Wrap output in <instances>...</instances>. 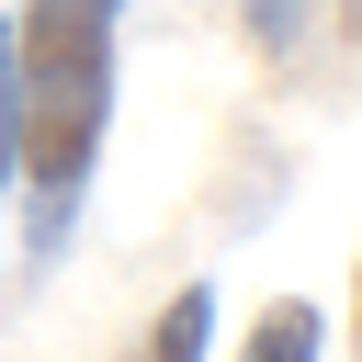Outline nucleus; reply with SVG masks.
Returning a JSON list of instances; mask_svg holds the SVG:
<instances>
[{"label": "nucleus", "instance_id": "obj_1", "mask_svg": "<svg viewBox=\"0 0 362 362\" xmlns=\"http://www.w3.org/2000/svg\"><path fill=\"white\" fill-rule=\"evenodd\" d=\"M113 34H124V0H23L11 11V102H23V249L57 260L79 204H90V170H102V136H113Z\"/></svg>", "mask_w": 362, "mask_h": 362}, {"label": "nucleus", "instance_id": "obj_2", "mask_svg": "<svg viewBox=\"0 0 362 362\" xmlns=\"http://www.w3.org/2000/svg\"><path fill=\"white\" fill-rule=\"evenodd\" d=\"M238 362H328V317H317L305 294H283V305H260V317H249Z\"/></svg>", "mask_w": 362, "mask_h": 362}, {"label": "nucleus", "instance_id": "obj_3", "mask_svg": "<svg viewBox=\"0 0 362 362\" xmlns=\"http://www.w3.org/2000/svg\"><path fill=\"white\" fill-rule=\"evenodd\" d=\"M204 339H215V283H181L158 305V328L136 339V362H204Z\"/></svg>", "mask_w": 362, "mask_h": 362}, {"label": "nucleus", "instance_id": "obj_4", "mask_svg": "<svg viewBox=\"0 0 362 362\" xmlns=\"http://www.w3.org/2000/svg\"><path fill=\"white\" fill-rule=\"evenodd\" d=\"M11 158H23V102H11V23H0V192H11Z\"/></svg>", "mask_w": 362, "mask_h": 362}, {"label": "nucleus", "instance_id": "obj_5", "mask_svg": "<svg viewBox=\"0 0 362 362\" xmlns=\"http://www.w3.org/2000/svg\"><path fill=\"white\" fill-rule=\"evenodd\" d=\"M249 23H260V45H272V57L294 45V0H249Z\"/></svg>", "mask_w": 362, "mask_h": 362}, {"label": "nucleus", "instance_id": "obj_6", "mask_svg": "<svg viewBox=\"0 0 362 362\" xmlns=\"http://www.w3.org/2000/svg\"><path fill=\"white\" fill-rule=\"evenodd\" d=\"M339 11H351V34H362V0H339Z\"/></svg>", "mask_w": 362, "mask_h": 362}, {"label": "nucleus", "instance_id": "obj_7", "mask_svg": "<svg viewBox=\"0 0 362 362\" xmlns=\"http://www.w3.org/2000/svg\"><path fill=\"white\" fill-rule=\"evenodd\" d=\"M351 294H362V283H351ZM351 328H362V305H351Z\"/></svg>", "mask_w": 362, "mask_h": 362}]
</instances>
